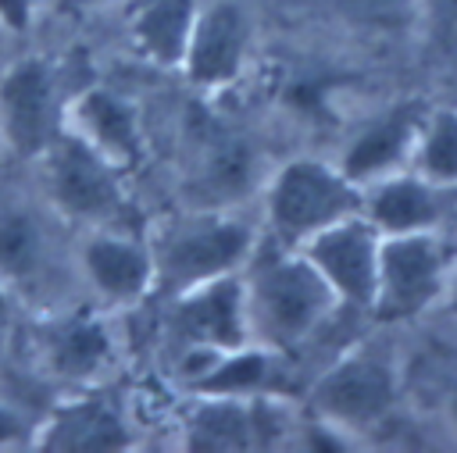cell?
Wrapping results in <instances>:
<instances>
[{
	"label": "cell",
	"instance_id": "2e32d148",
	"mask_svg": "<svg viewBox=\"0 0 457 453\" xmlns=\"http://www.w3.org/2000/svg\"><path fill=\"white\" fill-rule=\"evenodd\" d=\"M450 193L453 189L428 182L414 168H403L361 189V214L378 228V235L432 232V228H443L446 221Z\"/></svg>",
	"mask_w": 457,
	"mask_h": 453
},
{
	"label": "cell",
	"instance_id": "3957f363",
	"mask_svg": "<svg viewBox=\"0 0 457 453\" xmlns=\"http://www.w3.org/2000/svg\"><path fill=\"white\" fill-rule=\"evenodd\" d=\"M264 214L275 243L300 246L314 232L361 214V185L350 182L339 164L296 157L268 178Z\"/></svg>",
	"mask_w": 457,
	"mask_h": 453
},
{
	"label": "cell",
	"instance_id": "cb8c5ba5",
	"mask_svg": "<svg viewBox=\"0 0 457 453\" xmlns=\"http://www.w3.org/2000/svg\"><path fill=\"white\" fill-rule=\"evenodd\" d=\"M418 25L436 57H457V0H421Z\"/></svg>",
	"mask_w": 457,
	"mask_h": 453
},
{
	"label": "cell",
	"instance_id": "52a82bcc",
	"mask_svg": "<svg viewBox=\"0 0 457 453\" xmlns=\"http://www.w3.org/2000/svg\"><path fill=\"white\" fill-rule=\"evenodd\" d=\"M43 164V185L50 203L82 225L104 228L118 225L125 214V185L121 168H114L107 157H100L89 143H82L75 132H61L39 157Z\"/></svg>",
	"mask_w": 457,
	"mask_h": 453
},
{
	"label": "cell",
	"instance_id": "f1b7e54d",
	"mask_svg": "<svg viewBox=\"0 0 457 453\" xmlns=\"http://www.w3.org/2000/svg\"><path fill=\"white\" fill-rule=\"evenodd\" d=\"M446 300H450V307L457 310V257H453V268H450V282H446Z\"/></svg>",
	"mask_w": 457,
	"mask_h": 453
},
{
	"label": "cell",
	"instance_id": "d4e9b609",
	"mask_svg": "<svg viewBox=\"0 0 457 453\" xmlns=\"http://www.w3.org/2000/svg\"><path fill=\"white\" fill-rule=\"evenodd\" d=\"M21 442H32V428L21 417V410L0 396V449L21 446Z\"/></svg>",
	"mask_w": 457,
	"mask_h": 453
},
{
	"label": "cell",
	"instance_id": "8992f818",
	"mask_svg": "<svg viewBox=\"0 0 457 453\" xmlns=\"http://www.w3.org/2000/svg\"><path fill=\"white\" fill-rule=\"evenodd\" d=\"M453 253L439 228L382 235L378 285L371 314L382 321H411L446 296Z\"/></svg>",
	"mask_w": 457,
	"mask_h": 453
},
{
	"label": "cell",
	"instance_id": "7c38bea8",
	"mask_svg": "<svg viewBox=\"0 0 457 453\" xmlns=\"http://www.w3.org/2000/svg\"><path fill=\"white\" fill-rule=\"evenodd\" d=\"M29 446L43 453H121L136 446V435L118 399L89 389L57 403L32 428Z\"/></svg>",
	"mask_w": 457,
	"mask_h": 453
},
{
	"label": "cell",
	"instance_id": "ffe728a7",
	"mask_svg": "<svg viewBox=\"0 0 457 453\" xmlns=\"http://www.w3.org/2000/svg\"><path fill=\"white\" fill-rule=\"evenodd\" d=\"M196 11V0H139L129 14V39L150 64L179 68Z\"/></svg>",
	"mask_w": 457,
	"mask_h": 453
},
{
	"label": "cell",
	"instance_id": "9a60e30c",
	"mask_svg": "<svg viewBox=\"0 0 457 453\" xmlns=\"http://www.w3.org/2000/svg\"><path fill=\"white\" fill-rule=\"evenodd\" d=\"M68 132H75L82 143H89L100 157H107L114 168L132 171L146 157V139H143V121L139 107L104 86L79 89L68 100Z\"/></svg>",
	"mask_w": 457,
	"mask_h": 453
},
{
	"label": "cell",
	"instance_id": "83f0119b",
	"mask_svg": "<svg viewBox=\"0 0 457 453\" xmlns=\"http://www.w3.org/2000/svg\"><path fill=\"white\" fill-rule=\"evenodd\" d=\"M11 317V285L0 278V325Z\"/></svg>",
	"mask_w": 457,
	"mask_h": 453
},
{
	"label": "cell",
	"instance_id": "f546056e",
	"mask_svg": "<svg viewBox=\"0 0 457 453\" xmlns=\"http://www.w3.org/2000/svg\"><path fill=\"white\" fill-rule=\"evenodd\" d=\"M446 410H450V417H453V424H457V392L450 396V407H446Z\"/></svg>",
	"mask_w": 457,
	"mask_h": 453
},
{
	"label": "cell",
	"instance_id": "7a4b0ae2",
	"mask_svg": "<svg viewBox=\"0 0 457 453\" xmlns=\"http://www.w3.org/2000/svg\"><path fill=\"white\" fill-rule=\"evenodd\" d=\"M146 243L154 253V289L164 296L236 275L257 250L253 228L228 214V207H189L171 214L146 235Z\"/></svg>",
	"mask_w": 457,
	"mask_h": 453
},
{
	"label": "cell",
	"instance_id": "4316f807",
	"mask_svg": "<svg viewBox=\"0 0 457 453\" xmlns=\"http://www.w3.org/2000/svg\"><path fill=\"white\" fill-rule=\"evenodd\" d=\"M61 11H93V7H100V4H107V0H54Z\"/></svg>",
	"mask_w": 457,
	"mask_h": 453
},
{
	"label": "cell",
	"instance_id": "ac0fdd59",
	"mask_svg": "<svg viewBox=\"0 0 457 453\" xmlns=\"http://www.w3.org/2000/svg\"><path fill=\"white\" fill-rule=\"evenodd\" d=\"M421 118L425 111L403 103V107H389L386 114L371 118L346 146L339 168L350 182H357L361 189L368 182H378L393 171H403L411 168V157H414V139H418V128H421Z\"/></svg>",
	"mask_w": 457,
	"mask_h": 453
},
{
	"label": "cell",
	"instance_id": "603a6c76",
	"mask_svg": "<svg viewBox=\"0 0 457 453\" xmlns=\"http://www.w3.org/2000/svg\"><path fill=\"white\" fill-rule=\"evenodd\" d=\"M336 14L371 36H400L418 25L421 0H332Z\"/></svg>",
	"mask_w": 457,
	"mask_h": 453
},
{
	"label": "cell",
	"instance_id": "277c9868",
	"mask_svg": "<svg viewBox=\"0 0 457 453\" xmlns=\"http://www.w3.org/2000/svg\"><path fill=\"white\" fill-rule=\"evenodd\" d=\"M400 399L396 364L371 350L353 346L336 364H328L307 392L311 417L339 428L343 435H364L378 428Z\"/></svg>",
	"mask_w": 457,
	"mask_h": 453
},
{
	"label": "cell",
	"instance_id": "5b68a950",
	"mask_svg": "<svg viewBox=\"0 0 457 453\" xmlns=\"http://www.w3.org/2000/svg\"><path fill=\"white\" fill-rule=\"evenodd\" d=\"M64 71L50 57H18L0 75V139L18 157H43V150L64 132L68 121Z\"/></svg>",
	"mask_w": 457,
	"mask_h": 453
},
{
	"label": "cell",
	"instance_id": "d6986e66",
	"mask_svg": "<svg viewBox=\"0 0 457 453\" xmlns=\"http://www.w3.org/2000/svg\"><path fill=\"white\" fill-rule=\"evenodd\" d=\"M257 153L236 132H207L196 150V207H228L243 200L257 182Z\"/></svg>",
	"mask_w": 457,
	"mask_h": 453
},
{
	"label": "cell",
	"instance_id": "484cf974",
	"mask_svg": "<svg viewBox=\"0 0 457 453\" xmlns=\"http://www.w3.org/2000/svg\"><path fill=\"white\" fill-rule=\"evenodd\" d=\"M32 0H0V25L11 32H25L32 25Z\"/></svg>",
	"mask_w": 457,
	"mask_h": 453
},
{
	"label": "cell",
	"instance_id": "e0dca14e",
	"mask_svg": "<svg viewBox=\"0 0 457 453\" xmlns=\"http://www.w3.org/2000/svg\"><path fill=\"white\" fill-rule=\"evenodd\" d=\"M82 271L89 285L118 307L136 303L154 289L150 243L111 225L93 228V235L82 243Z\"/></svg>",
	"mask_w": 457,
	"mask_h": 453
},
{
	"label": "cell",
	"instance_id": "8fae6325",
	"mask_svg": "<svg viewBox=\"0 0 457 453\" xmlns=\"http://www.w3.org/2000/svg\"><path fill=\"white\" fill-rule=\"evenodd\" d=\"M250 14L239 0H207L196 11L179 71L196 89H225L243 75L250 54Z\"/></svg>",
	"mask_w": 457,
	"mask_h": 453
},
{
	"label": "cell",
	"instance_id": "ba28073f",
	"mask_svg": "<svg viewBox=\"0 0 457 453\" xmlns=\"http://www.w3.org/2000/svg\"><path fill=\"white\" fill-rule=\"evenodd\" d=\"M289 435L286 396H200L182 414V446L193 453L268 449Z\"/></svg>",
	"mask_w": 457,
	"mask_h": 453
},
{
	"label": "cell",
	"instance_id": "7402d4cb",
	"mask_svg": "<svg viewBox=\"0 0 457 453\" xmlns=\"http://www.w3.org/2000/svg\"><path fill=\"white\" fill-rule=\"evenodd\" d=\"M411 168L443 189H457V107L425 111Z\"/></svg>",
	"mask_w": 457,
	"mask_h": 453
},
{
	"label": "cell",
	"instance_id": "4fadbf2b",
	"mask_svg": "<svg viewBox=\"0 0 457 453\" xmlns=\"http://www.w3.org/2000/svg\"><path fill=\"white\" fill-rule=\"evenodd\" d=\"M186 389L200 396H286L293 389V371L282 350L246 342L228 353L186 357L179 360Z\"/></svg>",
	"mask_w": 457,
	"mask_h": 453
},
{
	"label": "cell",
	"instance_id": "9c48e42d",
	"mask_svg": "<svg viewBox=\"0 0 457 453\" xmlns=\"http://www.w3.org/2000/svg\"><path fill=\"white\" fill-rule=\"evenodd\" d=\"M164 332H168V346L179 353V360L228 353V350L253 342L250 325H246L239 271L168 296Z\"/></svg>",
	"mask_w": 457,
	"mask_h": 453
},
{
	"label": "cell",
	"instance_id": "30bf717a",
	"mask_svg": "<svg viewBox=\"0 0 457 453\" xmlns=\"http://www.w3.org/2000/svg\"><path fill=\"white\" fill-rule=\"evenodd\" d=\"M307 260L321 271V278L332 285L343 307L371 310L375 285H378V250L382 235L364 214H350L321 232H314L307 243H300Z\"/></svg>",
	"mask_w": 457,
	"mask_h": 453
},
{
	"label": "cell",
	"instance_id": "5bb4252c",
	"mask_svg": "<svg viewBox=\"0 0 457 453\" xmlns=\"http://www.w3.org/2000/svg\"><path fill=\"white\" fill-rule=\"evenodd\" d=\"M32 346L50 378L86 385L100 378L114 360V339L104 317L89 310L54 314L32 328Z\"/></svg>",
	"mask_w": 457,
	"mask_h": 453
},
{
	"label": "cell",
	"instance_id": "6da1fadb",
	"mask_svg": "<svg viewBox=\"0 0 457 453\" xmlns=\"http://www.w3.org/2000/svg\"><path fill=\"white\" fill-rule=\"evenodd\" d=\"M239 278L250 339L282 353L303 346L336 314V307H343L307 253L275 239L250 253Z\"/></svg>",
	"mask_w": 457,
	"mask_h": 453
},
{
	"label": "cell",
	"instance_id": "44dd1931",
	"mask_svg": "<svg viewBox=\"0 0 457 453\" xmlns=\"http://www.w3.org/2000/svg\"><path fill=\"white\" fill-rule=\"evenodd\" d=\"M46 228L25 207H0V278L7 285L32 282L46 264Z\"/></svg>",
	"mask_w": 457,
	"mask_h": 453
}]
</instances>
